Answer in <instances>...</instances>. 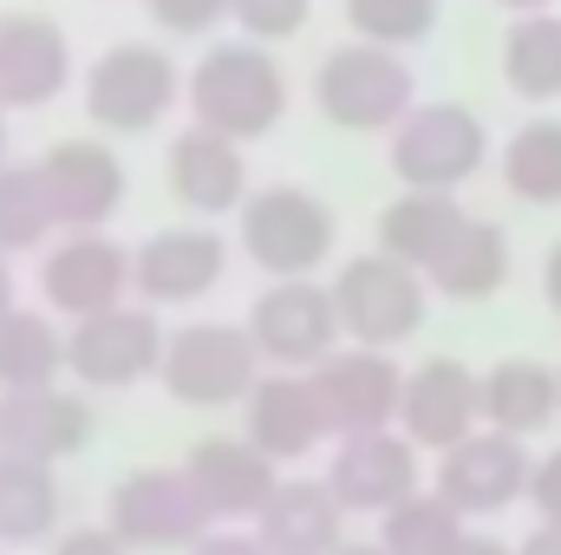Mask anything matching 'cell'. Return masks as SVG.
<instances>
[{"instance_id": "8", "label": "cell", "mask_w": 561, "mask_h": 555, "mask_svg": "<svg viewBox=\"0 0 561 555\" xmlns=\"http://www.w3.org/2000/svg\"><path fill=\"white\" fill-rule=\"evenodd\" d=\"M105 523L131 550H196L216 530V517L183 464H144L131 477H118L105 497Z\"/></svg>"}, {"instance_id": "38", "label": "cell", "mask_w": 561, "mask_h": 555, "mask_svg": "<svg viewBox=\"0 0 561 555\" xmlns=\"http://www.w3.org/2000/svg\"><path fill=\"white\" fill-rule=\"evenodd\" d=\"M190 555H268V543L255 530H209Z\"/></svg>"}, {"instance_id": "34", "label": "cell", "mask_w": 561, "mask_h": 555, "mask_svg": "<svg viewBox=\"0 0 561 555\" xmlns=\"http://www.w3.org/2000/svg\"><path fill=\"white\" fill-rule=\"evenodd\" d=\"M236 33L242 39H262V46H287L307 20H313V0H236L229 7Z\"/></svg>"}, {"instance_id": "36", "label": "cell", "mask_w": 561, "mask_h": 555, "mask_svg": "<svg viewBox=\"0 0 561 555\" xmlns=\"http://www.w3.org/2000/svg\"><path fill=\"white\" fill-rule=\"evenodd\" d=\"M529 510H536V523H561V451L536 457V471H529Z\"/></svg>"}, {"instance_id": "3", "label": "cell", "mask_w": 561, "mask_h": 555, "mask_svg": "<svg viewBox=\"0 0 561 555\" xmlns=\"http://www.w3.org/2000/svg\"><path fill=\"white\" fill-rule=\"evenodd\" d=\"M190 92V72H176V59L157 46V39H118L105 46L92 66H85V118L112 138H138V132H157L176 99Z\"/></svg>"}, {"instance_id": "32", "label": "cell", "mask_w": 561, "mask_h": 555, "mask_svg": "<svg viewBox=\"0 0 561 555\" xmlns=\"http://www.w3.org/2000/svg\"><path fill=\"white\" fill-rule=\"evenodd\" d=\"M463 530H470V517L444 490H419V497H405V503H392L379 517V543L392 555H437L450 536H463Z\"/></svg>"}, {"instance_id": "29", "label": "cell", "mask_w": 561, "mask_h": 555, "mask_svg": "<svg viewBox=\"0 0 561 555\" xmlns=\"http://www.w3.org/2000/svg\"><path fill=\"white\" fill-rule=\"evenodd\" d=\"M503 86L523 105H556L561 99V13H516L503 33Z\"/></svg>"}, {"instance_id": "39", "label": "cell", "mask_w": 561, "mask_h": 555, "mask_svg": "<svg viewBox=\"0 0 561 555\" xmlns=\"http://www.w3.org/2000/svg\"><path fill=\"white\" fill-rule=\"evenodd\" d=\"M437 555H516L510 543H496V536H477V530H463V536H450Z\"/></svg>"}, {"instance_id": "25", "label": "cell", "mask_w": 561, "mask_h": 555, "mask_svg": "<svg viewBox=\"0 0 561 555\" xmlns=\"http://www.w3.org/2000/svg\"><path fill=\"white\" fill-rule=\"evenodd\" d=\"M463 203L457 190H399L386 209H379V249L412 262V269H431L444 256V242L463 229Z\"/></svg>"}, {"instance_id": "40", "label": "cell", "mask_w": 561, "mask_h": 555, "mask_svg": "<svg viewBox=\"0 0 561 555\" xmlns=\"http://www.w3.org/2000/svg\"><path fill=\"white\" fill-rule=\"evenodd\" d=\"M516 555H561V523H536V530L516 543Z\"/></svg>"}, {"instance_id": "44", "label": "cell", "mask_w": 561, "mask_h": 555, "mask_svg": "<svg viewBox=\"0 0 561 555\" xmlns=\"http://www.w3.org/2000/svg\"><path fill=\"white\" fill-rule=\"evenodd\" d=\"M503 7H510V13H549L556 0H503Z\"/></svg>"}, {"instance_id": "35", "label": "cell", "mask_w": 561, "mask_h": 555, "mask_svg": "<svg viewBox=\"0 0 561 555\" xmlns=\"http://www.w3.org/2000/svg\"><path fill=\"white\" fill-rule=\"evenodd\" d=\"M144 7H150L157 33H176V39H203V33H216V26L229 20V7H236V0H144Z\"/></svg>"}, {"instance_id": "19", "label": "cell", "mask_w": 561, "mask_h": 555, "mask_svg": "<svg viewBox=\"0 0 561 555\" xmlns=\"http://www.w3.org/2000/svg\"><path fill=\"white\" fill-rule=\"evenodd\" d=\"M163 183L190 216H236L249 203V157L209 125H183L163 150Z\"/></svg>"}, {"instance_id": "12", "label": "cell", "mask_w": 561, "mask_h": 555, "mask_svg": "<svg viewBox=\"0 0 561 555\" xmlns=\"http://www.w3.org/2000/svg\"><path fill=\"white\" fill-rule=\"evenodd\" d=\"M327 484L346 503V517H386L392 503H405V497L424 490V457L399 424L359 431V438H333Z\"/></svg>"}, {"instance_id": "45", "label": "cell", "mask_w": 561, "mask_h": 555, "mask_svg": "<svg viewBox=\"0 0 561 555\" xmlns=\"http://www.w3.org/2000/svg\"><path fill=\"white\" fill-rule=\"evenodd\" d=\"M7 118H13V112L0 105V163H13V157H7Z\"/></svg>"}, {"instance_id": "33", "label": "cell", "mask_w": 561, "mask_h": 555, "mask_svg": "<svg viewBox=\"0 0 561 555\" xmlns=\"http://www.w3.org/2000/svg\"><path fill=\"white\" fill-rule=\"evenodd\" d=\"M346 26L373 46H419L437 26V0H346Z\"/></svg>"}, {"instance_id": "1", "label": "cell", "mask_w": 561, "mask_h": 555, "mask_svg": "<svg viewBox=\"0 0 561 555\" xmlns=\"http://www.w3.org/2000/svg\"><path fill=\"white\" fill-rule=\"evenodd\" d=\"M183 105H190V125H209L236 144L268 138L287 118V72H280L275 46H262V39L203 46V59L190 66Z\"/></svg>"}, {"instance_id": "26", "label": "cell", "mask_w": 561, "mask_h": 555, "mask_svg": "<svg viewBox=\"0 0 561 555\" xmlns=\"http://www.w3.org/2000/svg\"><path fill=\"white\" fill-rule=\"evenodd\" d=\"M424 281L444 301H490L510 281V236L490 216H463V229L444 242V256L424 269Z\"/></svg>"}, {"instance_id": "17", "label": "cell", "mask_w": 561, "mask_h": 555, "mask_svg": "<svg viewBox=\"0 0 561 555\" xmlns=\"http://www.w3.org/2000/svg\"><path fill=\"white\" fill-rule=\"evenodd\" d=\"M190 484L203 490L216 530H236V523H255L268 510V497L280 490V464L268 451H255L249 438H196L190 457H183Z\"/></svg>"}, {"instance_id": "28", "label": "cell", "mask_w": 561, "mask_h": 555, "mask_svg": "<svg viewBox=\"0 0 561 555\" xmlns=\"http://www.w3.org/2000/svg\"><path fill=\"white\" fill-rule=\"evenodd\" d=\"M66 373V327L53 307H7L0 314V393L53 386Z\"/></svg>"}, {"instance_id": "27", "label": "cell", "mask_w": 561, "mask_h": 555, "mask_svg": "<svg viewBox=\"0 0 561 555\" xmlns=\"http://www.w3.org/2000/svg\"><path fill=\"white\" fill-rule=\"evenodd\" d=\"M59 503H66V497H59V464L0 451V543H13V550L53 543Z\"/></svg>"}, {"instance_id": "2", "label": "cell", "mask_w": 561, "mask_h": 555, "mask_svg": "<svg viewBox=\"0 0 561 555\" xmlns=\"http://www.w3.org/2000/svg\"><path fill=\"white\" fill-rule=\"evenodd\" d=\"M419 105V79L399 59V46L346 39L313 66V112L340 132H399Z\"/></svg>"}, {"instance_id": "24", "label": "cell", "mask_w": 561, "mask_h": 555, "mask_svg": "<svg viewBox=\"0 0 561 555\" xmlns=\"http://www.w3.org/2000/svg\"><path fill=\"white\" fill-rule=\"evenodd\" d=\"M561 412V373H549L542 360H496L483 373V424L510 431V438H536L549 431Z\"/></svg>"}, {"instance_id": "13", "label": "cell", "mask_w": 561, "mask_h": 555, "mask_svg": "<svg viewBox=\"0 0 561 555\" xmlns=\"http://www.w3.org/2000/svg\"><path fill=\"white\" fill-rule=\"evenodd\" d=\"M313 393H320V412H327V431L333 438H359V431L399 424L405 373L379 347H340L333 360L313 366Z\"/></svg>"}, {"instance_id": "15", "label": "cell", "mask_w": 561, "mask_h": 555, "mask_svg": "<svg viewBox=\"0 0 561 555\" xmlns=\"http://www.w3.org/2000/svg\"><path fill=\"white\" fill-rule=\"evenodd\" d=\"M399 431L419 451H450L470 431H483V373H470L450 353H431L405 373V399H399Z\"/></svg>"}, {"instance_id": "42", "label": "cell", "mask_w": 561, "mask_h": 555, "mask_svg": "<svg viewBox=\"0 0 561 555\" xmlns=\"http://www.w3.org/2000/svg\"><path fill=\"white\" fill-rule=\"evenodd\" d=\"M20 307V281H13V256H0V314Z\"/></svg>"}, {"instance_id": "16", "label": "cell", "mask_w": 561, "mask_h": 555, "mask_svg": "<svg viewBox=\"0 0 561 555\" xmlns=\"http://www.w3.org/2000/svg\"><path fill=\"white\" fill-rule=\"evenodd\" d=\"M131 275H138V301L163 307H190L203 294H216L229 275V236L190 223V229H157L131 249Z\"/></svg>"}, {"instance_id": "9", "label": "cell", "mask_w": 561, "mask_h": 555, "mask_svg": "<svg viewBox=\"0 0 561 555\" xmlns=\"http://www.w3.org/2000/svg\"><path fill=\"white\" fill-rule=\"evenodd\" d=\"M483 163H490V132L457 99L412 105L405 125L392 132V170L405 190H463Z\"/></svg>"}, {"instance_id": "4", "label": "cell", "mask_w": 561, "mask_h": 555, "mask_svg": "<svg viewBox=\"0 0 561 555\" xmlns=\"http://www.w3.org/2000/svg\"><path fill=\"white\" fill-rule=\"evenodd\" d=\"M236 242L268 281H300L333 262L340 223L307 183H268L249 190V203L236 209Z\"/></svg>"}, {"instance_id": "11", "label": "cell", "mask_w": 561, "mask_h": 555, "mask_svg": "<svg viewBox=\"0 0 561 555\" xmlns=\"http://www.w3.org/2000/svg\"><path fill=\"white\" fill-rule=\"evenodd\" d=\"M39 301L59 320H85V314L138 301V275H131L125 242H112L105 229H66L39 256Z\"/></svg>"}, {"instance_id": "37", "label": "cell", "mask_w": 561, "mask_h": 555, "mask_svg": "<svg viewBox=\"0 0 561 555\" xmlns=\"http://www.w3.org/2000/svg\"><path fill=\"white\" fill-rule=\"evenodd\" d=\"M46 555H131V543H125L112 523H85V530L53 536V550H46Z\"/></svg>"}, {"instance_id": "31", "label": "cell", "mask_w": 561, "mask_h": 555, "mask_svg": "<svg viewBox=\"0 0 561 555\" xmlns=\"http://www.w3.org/2000/svg\"><path fill=\"white\" fill-rule=\"evenodd\" d=\"M503 183H510V196H523L536 209H556L561 203V118H529V125L510 132Z\"/></svg>"}, {"instance_id": "23", "label": "cell", "mask_w": 561, "mask_h": 555, "mask_svg": "<svg viewBox=\"0 0 561 555\" xmlns=\"http://www.w3.org/2000/svg\"><path fill=\"white\" fill-rule=\"evenodd\" d=\"M340 530H346V503L333 497L327 477H280L268 510L255 517V536L268 543V555H333L346 543Z\"/></svg>"}, {"instance_id": "7", "label": "cell", "mask_w": 561, "mask_h": 555, "mask_svg": "<svg viewBox=\"0 0 561 555\" xmlns=\"http://www.w3.org/2000/svg\"><path fill=\"white\" fill-rule=\"evenodd\" d=\"M163 347H170V333H163L150 301H125V307L66 320V373L85 393H125L150 373H163Z\"/></svg>"}, {"instance_id": "6", "label": "cell", "mask_w": 561, "mask_h": 555, "mask_svg": "<svg viewBox=\"0 0 561 555\" xmlns=\"http://www.w3.org/2000/svg\"><path fill=\"white\" fill-rule=\"evenodd\" d=\"M333 307H340V327L353 347H405L424 327V307H431V281L424 269L386 256V249H366V256H346L340 275H333Z\"/></svg>"}, {"instance_id": "20", "label": "cell", "mask_w": 561, "mask_h": 555, "mask_svg": "<svg viewBox=\"0 0 561 555\" xmlns=\"http://www.w3.org/2000/svg\"><path fill=\"white\" fill-rule=\"evenodd\" d=\"M92 444V399H79L72 386H20L0 393V451L13 457H39V464H72Z\"/></svg>"}, {"instance_id": "5", "label": "cell", "mask_w": 561, "mask_h": 555, "mask_svg": "<svg viewBox=\"0 0 561 555\" xmlns=\"http://www.w3.org/2000/svg\"><path fill=\"white\" fill-rule=\"evenodd\" d=\"M262 373H268V360H262V347L242 320H190V327L170 333L157 380L176 406L222 412V406H242Z\"/></svg>"}, {"instance_id": "43", "label": "cell", "mask_w": 561, "mask_h": 555, "mask_svg": "<svg viewBox=\"0 0 561 555\" xmlns=\"http://www.w3.org/2000/svg\"><path fill=\"white\" fill-rule=\"evenodd\" d=\"M333 555H392V550H386V543H340Z\"/></svg>"}, {"instance_id": "21", "label": "cell", "mask_w": 561, "mask_h": 555, "mask_svg": "<svg viewBox=\"0 0 561 555\" xmlns=\"http://www.w3.org/2000/svg\"><path fill=\"white\" fill-rule=\"evenodd\" d=\"M39 170H46L59 229H105L125 209V163L105 138H59L39 157Z\"/></svg>"}, {"instance_id": "30", "label": "cell", "mask_w": 561, "mask_h": 555, "mask_svg": "<svg viewBox=\"0 0 561 555\" xmlns=\"http://www.w3.org/2000/svg\"><path fill=\"white\" fill-rule=\"evenodd\" d=\"M53 236H66V229H59L46 170L39 163H0V256L53 249Z\"/></svg>"}, {"instance_id": "22", "label": "cell", "mask_w": 561, "mask_h": 555, "mask_svg": "<svg viewBox=\"0 0 561 555\" xmlns=\"http://www.w3.org/2000/svg\"><path fill=\"white\" fill-rule=\"evenodd\" d=\"M72 86V46L46 13H0V105L39 112Z\"/></svg>"}, {"instance_id": "41", "label": "cell", "mask_w": 561, "mask_h": 555, "mask_svg": "<svg viewBox=\"0 0 561 555\" xmlns=\"http://www.w3.org/2000/svg\"><path fill=\"white\" fill-rule=\"evenodd\" d=\"M542 301H549V314H561V242L549 249V262H542Z\"/></svg>"}, {"instance_id": "18", "label": "cell", "mask_w": 561, "mask_h": 555, "mask_svg": "<svg viewBox=\"0 0 561 555\" xmlns=\"http://www.w3.org/2000/svg\"><path fill=\"white\" fill-rule=\"evenodd\" d=\"M242 438L255 451H268L275 464H300L320 444H333L327 412H320V393H313V373H280V366H268L255 380V393L242 399Z\"/></svg>"}, {"instance_id": "14", "label": "cell", "mask_w": 561, "mask_h": 555, "mask_svg": "<svg viewBox=\"0 0 561 555\" xmlns=\"http://www.w3.org/2000/svg\"><path fill=\"white\" fill-rule=\"evenodd\" d=\"M529 471H536V457L523 451V438L483 424L437 457V490L463 517H503V510L529 503Z\"/></svg>"}, {"instance_id": "10", "label": "cell", "mask_w": 561, "mask_h": 555, "mask_svg": "<svg viewBox=\"0 0 561 555\" xmlns=\"http://www.w3.org/2000/svg\"><path fill=\"white\" fill-rule=\"evenodd\" d=\"M262 347V360L280 373H313L320 360L340 353L346 327H340V307H333V287H320L313 275L300 281H268L242 320Z\"/></svg>"}]
</instances>
